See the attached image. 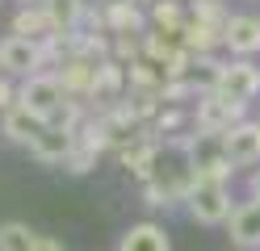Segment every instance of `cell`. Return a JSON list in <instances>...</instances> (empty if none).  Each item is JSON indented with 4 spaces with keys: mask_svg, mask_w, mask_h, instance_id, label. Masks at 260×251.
Segmentation results:
<instances>
[{
    "mask_svg": "<svg viewBox=\"0 0 260 251\" xmlns=\"http://www.w3.org/2000/svg\"><path fill=\"white\" fill-rule=\"evenodd\" d=\"M185 209L198 226H226L231 218V184H210V180H193V189L185 197Z\"/></svg>",
    "mask_w": 260,
    "mask_h": 251,
    "instance_id": "3957f363",
    "label": "cell"
},
{
    "mask_svg": "<svg viewBox=\"0 0 260 251\" xmlns=\"http://www.w3.org/2000/svg\"><path fill=\"white\" fill-rule=\"evenodd\" d=\"M109 59H118L122 67H130L135 59H143V38H135V33H118V38H109Z\"/></svg>",
    "mask_w": 260,
    "mask_h": 251,
    "instance_id": "603a6c76",
    "label": "cell"
},
{
    "mask_svg": "<svg viewBox=\"0 0 260 251\" xmlns=\"http://www.w3.org/2000/svg\"><path fill=\"white\" fill-rule=\"evenodd\" d=\"M72 147H76V134L59 130V126H46V130L38 134V142L29 147V155H34L42 167H63L68 155H72Z\"/></svg>",
    "mask_w": 260,
    "mask_h": 251,
    "instance_id": "7c38bea8",
    "label": "cell"
},
{
    "mask_svg": "<svg viewBox=\"0 0 260 251\" xmlns=\"http://www.w3.org/2000/svg\"><path fill=\"white\" fill-rule=\"evenodd\" d=\"M210 88L226 100H235V105H252L260 96V67L252 59H218Z\"/></svg>",
    "mask_w": 260,
    "mask_h": 251,
    "instance_id": "7a4b0ae2",
    "label": "cell"
},
{
    "mask_svg": "<svg viewBox=\"0 0 260 251\" xmlns=\"http://www.w3.org/2000/svg\"><path fill=\"white\" fill-rule=\"evenodd\" d=\"M189 17H193V21H202V25L222 29L226 17H231V9H226L222 0H193V5H189Z\"/></svg>",
    "mask_w": 260,
    "mask_h": 251,
    "instance_id": "7402d4cb",
    "label": "cell"
},
{
    "mask_svg": "<svg viewBox=\"0 0 260 251\" xmlns=\"http://www.w3.org/2000/svg\"><path fill=\"white\" fill-rule=\"evenodd\" d=\"M176 50H185V46H181V38H172V33H155V29L143 33V59H151V63L164 67Z\"/></svg>",
    "mask_w": 260,
    "mask_h": 251,
    "instance_id": "ffe728a7",
    "label": "cell"
},
{
    "mask_svg": "<svg viewBox=\"0 0 260 251\" xmlns=\"http://www.w3.org/2000/svg\"><path fill=\"white\" fill-rule=\"evenodd\" d=\"M231 251H235V247H231Z\"/></svg>",
    "mask_w": 260,
    "mask_h": 251,
    "instance_id": "f546056e",
    "label": "cell"
},
{
    "mask_svg": "<svg viewBox=\"0 0 260 251\" xmlns=\"http://www.w3.org/2000/svg\"><path fill=\"white\" fill-rule=\"evenodd\" d=\"M63 100H68V96H63L55 71H38V76H29V80L17 84V105H21L25 113L42 117L46 126H51V117L63 109Z\"/></svg>",
    "mask_w": 260,
    "mask_h": 251,
    "instance_id": "277c9868",
    "label": "cell"
},
{
    "mask_svg": "<svg viewBox=\"0 0 260 251\" xmlns=\"http://www.w3.org/2000/svg\"><path fill=\"white\" fill-rule=\"evenodd\" d=\"M34 251H68L59 239H51V234H38V243H34Z\"/></svg>",
    "mask_w": 260,
    "mask_h": 251,
    "instance_id": "484cf974",
    "label": "cell"
},
{
    "mask_svg": "<svg viewBox=\"0 0 260 251\" xmlns=\"http://www.w3.org/2000/svg\"><path fill=\"white\" fill-rule=\"evenodd\" d=\"M34 243H38V230L29 222H17V218L0 222V251H34Z\"/></svg>",
    "mask_w": 260,
    "mask_h": 251,
    "instance_id": "d6986e66",
    "label": "cell"
},
{
    "mask_svg": "<svg viewBox=\"0 0 260 251\" xmlns=\"http://www.w3.org/2000/svg\"><path fill=\"white\" fill-rule=\"evenodd\" d=\"M42 71V59H38V42L29 38H0V76L9 80H29Z\"/></svg>",
    "mask_w": 260,
    "mask_h": 251,
    "instance_id": "5b68a950",
    "label": "cell"
},
{
    "mask_svg": "<svg viewBox=\"0 0 260 251\" xmlns=\"http://www.w3.org/2000/svg\"><path fill=\"white\" fill-rule=\"evenodd\" d=\"M101 17H105V33H109V38H118V33H135V38H143V33H147V13L135 9L130 0H113V5H105Z\"/></svg>",
    "mask_w": 260,
    "mask_h": 251,
    "instance_id": "5bb4252c",
    "label": "cell"
},
{
    "mask_svg": "<svg viewBox=\"0 0 260 251\" xmlns=\"http://www.w3.org/2000/svg\"><path fill=\"white\" fill-rule=\"evenodd\" d=\"M226 234H231L235 251H260V201H239L226 218Z\"/></svg>",
    "mask_w": 260,
    "mask_h": 251,
    "instance_id": "9c48e42d",
    "label": "cell"
},
{
    "mask_svg": "<svg viewBox=\"0 0 260 251\" xmlns=\"http://www.w3.org/2000/svg\"><path fill=\"white\" fill-rule=\"evenodd\" d=\"M222 50L231 59H252L260 55V17L252 13H231L222 25Z\"/></svg>",
    "mask_w": 260,
    "mask_h": 251,
    "instance_id": "8992f818",
    "label": "cell"
},
{
    "mask_svg": "<svg viewBox=\"0 0 260 251\" xmlns=\"http://www.w3.org/2000/svg\"><path fill=\"white\" fill-rule=\"evenodd\" d=\"M185 21H189V9L181 5V0H155V5L147 9V29H155V33H172V38H181Z\"/></svg>",
    "mask_w": 260,
    "mask_h": 251,
    "instance_id": "e0dca14e",
    "label": "cell"
},
{
    "mask_svg": "<svg viewBox=\"0 0 260 251\" xmlns=\"http://www.w3.org/2000/svg\"><path fill=\"white\" fill-rule=\"evenodd\" d=\"M189 122H193V134H210V138H222L231 126L248 122V105H235V100L218 96L214 88H206L198 96V105L189 109Z\"/></svg>",
    "mask_w": 260,
    "mask_h": 251,
    "instance_id": "6da1fadb",
    "label": "cell"
},
{
    "mask_svg": "<svg viewBox=\"0 0 260 251\" xmlns=\"http://www.w3.org/2000/svg\"><path fill=\"white\" fill-rule=\"evenodd\" d=\"M118 251H172V239H168V230L159 226V222L143 218V222H130L122 230Z\"/></svg>",
    "mask_w": 260,
    "mask_h": 251,
    "instance_id": "8fae6325",
    "label": "cell"
},
{
    "mask_svg": "<svg viewBox=\"0 0 260 251\" xmlns=\"http://www.w3.org/2000/svg\"><path fill=\"white\" fill-rule=\"evenodd\" d=\"M159 147H164V142H159L155 130L147 126V134H143V138H135L126 151H118V163H122L139 184H147V180L155 176V167H159Z\"/></svg>",
    "mask_w": 260,
    "mask_h": 251,
    "instance_id": "ba28073f",
    "label": "cell"
},
{
    "mask_svg": "<svg viewBox=\"0 0 260 251\" xmlns=\"http://www.w3.org/2000/svg\"><path fill=\"white\" fill-rule=\"evenodd\" d=\"M248 197L260 201V167H252V176H248Z\"/></svg>",
    "mask_w": 260,
    "mask_h": 251,
    "instance_id": "4316f807",
    "label": "cell"
},
{
    "mask_svg": "<svg viewBox=\"0 0 260 251\" xmlns=\"http://www.w3.org/2000/svg\"><path fill=\"white\" fill-rule=\"evenodd\" d=\"M130 5H135V9H143V13H147V9L155 5V0H130Z\"/></svg>",
    "mask_w": 260,
    "mask_h": 251,
    "instance_id": "83f0119b",
    "label": "cell"
},
{
    "mask_svg": "<svg viewBox=\"0 0 260 251\" xmlns=\"http://www.w3.org/2000/svg\"><path fill=\"white\" fill-rule=\"evenodd\" d=\"M46 13L59 33H76L84 25V13H88V0H46Z\"/></svg>",
    "mask_w": 260,
    "mask_h": 251,
    "instance_id": "ac0fdd59",
    "label": "cell"
},
{
    "mask_svg": "<svg viewBox=\"0 0 260 251\" xmlns=\"http://www.w3.org/2000/svg\"><path fill=\"white\" fill-rule=\"evenodd\" d=\"M256 122H260V117H256Z\"/></svg>",
    "mask_w": 260,
    "mask_h": 251,
    "instance_id": "f1b7e54d",
    "label": "cell"
},
{
    "mask_svg": "<svg viewBox=\"0 0 260 251\" xmlns=\"http://www.w3.org/2000/svg\"><path fill=\"white\" fill-rule=\"evenodd\" d=\"M42 130H46V122L34 117V113H25L21 105H13V109L0 113V134H5L9 142H17V147H34Z\"/></svg>",
    "mask_w": 260,
    "mask_h": 251,
    "instance_id": "4fadbf2b",
    "label": "cell"
},
{
    "mask_svg": "<svg viewBox=\"0 0 260 251\" xmlns=\"http://www.w3.org/2000/svg\"><path fill=\"white\" fill-rule=\"evenodd\" d=\"M55 21L51 13H46V5H29V9H17L13 13V38H29V42H46L55 38Z\"/></svg>",
    "mask_w": 260,
    "mask_h": 251,
    "instance_id": "2e32d148",
    "label": "cell"
},
{
    "mask_svg": "<svg viewBox=\"0 0 260 251\" xmlns=\"http://www.w3.org/2000/svg\"><path fill=\"white\" fill-rule=\"evenodd\" d=\"M222 155L231 167H260V122H239L222 134Z\"/></svg>",
    "mask_w": 260,
    "mask_h": 251,
    "instance_id": "52a82bcc",
    "label": "cell"
},
{
    "mask_svg": "<svg viewBox=\"0 0 260 251\" xmlns=\"http://www.w3.org/2000/svg\"><path fill=\"white\" fill-rule=\"evenodd\" d=\"M17 105V84H13L9 76H0V113Z\"/></svg>",
    "mask_w": 260,
    "mask_h": 251,
    "instance_id": "d4e9b609",
    "label": "cell"
},
{
    "mask_svg": "<svg viewBox=\"0 0 260 251\" xmlns=\"http://www.w3.org/2000/svg\"><path fill=\"white\" fill-rule=\"evenodd\" d=\"M143 205H151V209H172V201H168V193L159 189L155 180H147V184H143Z\"/></svg>",
    "mask_w": 260,
    "mask_h": 251,
    "instance_id": "cb8c5ba5",
    "label": "cell"
},
{
    "mask_svg": "<svg viewBox=\"0 0 260 251\" xmlns=\"http://www.w3.org/2000/svg\"><path fill=\"white\" fill-rule=\"evenodd\" d=\"M126 96V67L118 59H101L96 63V80H92V100H101V105H118ZM88 100V105H92Z\"/></svg>",
    "mask_w": 260,
    "mask_h": 251,
    "instance_id": "9a60e30c",
    "label": "cell"
},
{
    "mask_svg": "<svg viewBox=\"0 0 260 251\" xmlns=\"http://www.w3.org/2000/svg\"><path fill=\"white\" fill-rule=\"evenodd\" d=\"M185 122H189V113H185V109H172V105H164V109L155 113L151 130H155V138H159V142H168V138H176V134L185 130Z\"/></svg>",
    "mask_w": 260,
    "mask_h": 251,
    "instance_id": "44dd1931",
    "label": "cell"
},
{
    "mask_svg": "<svg viewBox=\"0 0 260 251\" xmlns=\"http://www.w3.org/2000/svg\"><path fill=\"white\" fill-rule=\"evenodd\" d=\"M55 80H59V88H63V96H72V100H92V80H96V63L92 59H80V55H72V59H63V67L55 71Z\"/></svg>",
    "mask_w": 260,
    "mask_h": 251,
    "instance_id": "30bf717a",
    "label": "cell"
}]
</instances>
